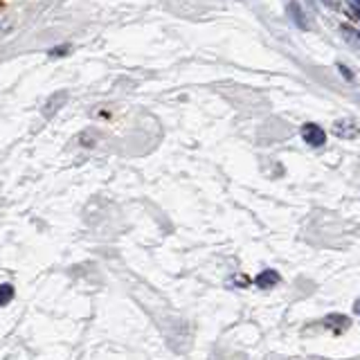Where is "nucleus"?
<instances>
[{
    "label": "nucleus",
    "instance_id": "3",
    "mask_svg": "<svg viewBox=\"0 0 360 360\" xmlns=\"http://www.w3.org/2000/svg\"><path fill=\"white\" fill-rule=\"evenodd\" d=\"M279 273L277 270H262L257 277H255V286L257 288H273V286H277L279 284Z\"/></svg>",
    "mask_w": 360,
    "mask_h": 360
},
{
    "label": "nucleus",
    "instance_id": "1",
    "mask_svg": "<svg viewBox=\"0 0 360 360\" xmlns=\"http://www.w3.org/2000/svg\"><path fill=\"white\" fill-rule=\"evenodd\" d=\"M302 140L309 146H313V149H320V146L326 144V131L322 127H318V124L309 122L302 127Z\"/></svg>",
    "mask_w": 360,
    "mask_h": 360
},
{
    "label": "nucleus",
    "instance_id": "7",
    "mask_svg": "<svg viewBox=\"0 0 360 360\" xmlns=\"http://www.w3.org/2000/svg\"><path fill=\"white\" fill-rule=\"evenodd\" d=\"M14 295H16V290H14V286H11V284L0 286V309L7 307V304L14 300Z\"/></svg>",
    "mask_w": 360,
    "mask_h": 360
},
{
    "label": "nucleus",
    "instance_id": "4",
    "mask_svg": "<svg viewBox=\"0 0 360 360\" xmlns=\"http://www.w3.org/2000/svg\"><path fill=\"white\" fill-rule=\"evenodd\" d=\"M65 99H68V93H59V99H56V95H52L48 104H45L43 115H45V117H50L54 110H59V108H61V104H63Z\"/></svg>",
    "mask_w": 360,
    "mask_h": 360
},
{
    "label": "nucleus",
    "instance_id": "6",
    "mask_svg": "<svg viewBox=\"0 0 360 360\" xmlns=\"http://www.w3.org/2000/svg\"><path fill=\"white\" fill-rule=\"evenodd\" d=\"M288 14L292 16V22H295L297 27H302V30H307V27H309V25H307V20H304L302 7H300L297 3H290V5H288Z\"/></svg>",
    "mask_w": 360,
    "mask_h": 360
},
{
    "label": "nucleus",
    "instance_id": "8",
    "mask_svg": "<svg viewBox=\"0 0 360 360\" xmlns=\"http://www.w3.org/2000/svg\"><path fill=\"white\" fill-rule=\"evenodd\" d=\"M345 9L349 11V14H352V18H354V20H358V9H360V5H358V3H347V5H345Z\"/></svg>",
    "mask_w": 360,
    "mask_h": 360
},
{
    "label": "nucleus",
    "instance_id": "10",
    "mask_svg": "<svg viewBox=\"0 0 360 360\" xmlns=\"http://www.w3.org/2000/svg\"><path fill=\"white\" fill-rule=\"evenodd\" d=\"M340 70H342V75H345L347 79H352V72H349V70H347V68H345V65H340Z\"/></svg>",
    "mask_w": 360,
    "mask_h": 360
},
{
    "label": "nucleus",
    "instance_id": "2",
    "mask_svg": "<svg viewBox=\"0 0 360 360\" xmlns=\"http://www.w3.org/2000/svg\"><path fill=\"white\" fill-rule=\"evenodd\" d=\"M335 135L338 138H345V140H352L358 135V124L356 120H340V122H335Z\"/></svg>",
    "mask_w": 360,
    "mask_h": 360
},
{
    "label": "nucleus",
    "instance_id": "5",
    "mask_svg": "<svg viewBox=\"0 0 360 360\" xmlns=\"http://www.w3.org/2000/svg\"><path fill=\"white\" fill-rule=\"evenodd\" d=\"M324 324L326 326H333V329L340 333L342 329H347V326H349V318H345V315H326Z\"/></svg>",
    "mask_w": 360,
    "mask_h": 360
},
{
    "label": "nucleus",
    "instance_id": "11",
    "mask_svg": "<svg viewBox=\"0 0 360 360\" xmlns=\"http://www.w3.org/2000/svg\"><path fill=\"white\" fill-rule=\"evenodd\" d=\"M0 27H3V20H0Z\"/></svg>",
    "mask_w": 360,
    "mask_h": 360
},
{
    "label": "nucleus",
    "instance_id": "9",
    "mask_svg": "<svg viewBox=\"0 0 360 360\" xmlns=\"http://www.w3.org/2000/svg\"><path fill=\"white\" fill-rule=\"evenodd\" d=\"M65 50H68V45H63V48H54L50 54H52V56H63V52H65Z\"/></svg>",
    "mask_w": 360,
    "mask_h": 360
}]
</instances>
